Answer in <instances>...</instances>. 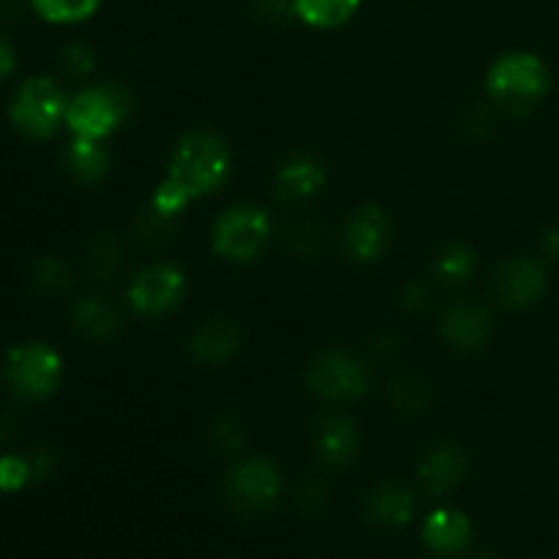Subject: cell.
I'll return each mask as SVG.
<instances>
[{"instance_id": "21", "label": "cell", "mask_w": 559, "mask_h": 559, "mask_svg": "<svg viewBox=\"0 0 559 559\" xmlns=\"http://www.w3.org/2000/svg\"><path fill=\"white\" fill-rule=\"evenodd\" d=\"M71 320H74L76 331L85 338H93V342H104V338L115 336V331H118V314L102 298H82L74 306Z\"/></svg>"}, {"instance_id": "4", "label": "cell", "mask_w": 559, "mask_h": 559, "mask_svg": "<svg viewBox=\"0 0 559 559\" xmlns=\"http://www.w3.org/2000/svg\"><path fill=\"white\" fill-rule=\"evenodd\" d=\"M131 112V98L118 85H93L69 98L66 126L80 140L104 142L126 123Z\"/></svg>"}, {"instance_id": "24", "label": "cell", "mask_w": 559, "mask_h": 559, "mask_svg": "<svg viewBox=\"0 0 559 559\" xmlns=\"http://www.w3.org/2000/svg\"><path fill=\"white\" fill-rule=\"evenodd\" d=\"M33 284H36L41 293L58 295L71 287V273L58 257H41V260H36V265H33Z\"/></svg>"}, {"instance_id": "28", "label": "cell", "mask_w": 559, "mask_h": 559, "mask_svg": "<svg viewBox=\"0 0 559 559\" xmlns=\"http://www.w3.org/2000/svg\"><path fill=\"white\" fill-rule=\"evenodd\" d=\"M63 66L71 76H85L91 74L93 66H96V55H93V49L87 47V44H69L63 52Z\"/></svg>"}, {"instance_id": "5", "label": "cell", "mask_w": 559, "mask_h": 559, "mask_svg": "<svg viewBox=\"0 0 559 559\" xmlns=\"http://www.w3.org/2000/svg\"><path fill=\"white\" fill-rule=\"evenodd\" d=\"M3 377L20 399L41 402L60 388L63 358L44 342H22L5 353Z\"/></svg>"}, {"instance_id": "18", "label": "cell", "mask_w": 559, "mask_h": 559, "mask_svg": "<svg viewBox=\"0 0 559 559\" xmlns=\"http://www.w3.org/2000/svg\"><path fill=\"white\" fill-rule=\"evenodd\" d=\"M415 513V500L407 489L399 484H380L371 489L369 500H366V516L385 530H399L409 524Z\"/></svg>"}, {"instance_id": "29", "label": "cell", "mask_w": 559, "mask_h": 559, "mask_svg": "<svg viewBox=\"0 0 559 559\" xmlns=\"http://www.w3.org/2000/svg\"><path fill=\"white\" fill-rule=\"evenodd\" d=\"M213 437H216V445H222L224 451H238L243 445V431H240V426L233 418L218 420Z\"/></svg>"}, {"instance_id": "16", "label": "cell", "mask_w": 559, "mask_h": 559, "mask_svg": "<svg viewBox=\"0 0 559 559\" xmlns=\"http://www.w3.org/2000/svg\"><path fill=\"white\" fill-rule=\"evenodd\" d=\"M473 540V522L456 508H440L424 524V544L437 555H459Z\"/></svg>"}, {"instance_id": "9", "label": "cell", "mask_w": 559, "mask_h": 559, "mask_svg": "<svg viewBox=\"0 0 559 559\" xmlns=\"http://www.w3.org/2000/svg\"><path fill=\"white\" fill-rule=\"evenodd\" d=\"M282 495V475L267 459L251 456L235 464L227 475V500L238 513H262Z\"/></svg>"}, {"instance_id": "14", "label": "cell", "mask_w": 559, "mask_h": 559, "mask_svg": "<svg viewBox=\"0 0 559 559\" xmlns=\"http://www.w3.org/2000/svg\"><path fill=\"white\" fill-rule=\"evenodd\" d=\"M325 180H328L325 164H322L320 158L309 156V153H298V156L287 158V162L278 167L276 189H278V197H284V200L304 202L320 194Z\"/></svg>"}, {"instance_id": "12", "label": "cell", "mask_w": 559, "mask_h": 559, "mask_svg": "<svg viewBox=\"0 0 559 559\" xmlns=\"http://www.w3.org/2000/svg\"><path fill=\"white\" fill-rule=\"evenodd\" d=\"M440 331L451 347L469 353V349L484 347L489 338L491 314L478 304H456L442 314Z\"/></svg>"}, {"instance_id": "10", "label": "cell", "mask_w": 559, "mask_h": 559, "mask_svg": "<svg viewBox=\"0 0 559 559\" xmlns=\"http://www.w3.org/2000/svg\"><path fill=\"white\" fill-rule=\"evenodd\" d=\"M344 246L355 262H377L391 246V218L382 207L364 205L344 227Z\"/></svg>"}, {"instance_id": "3", "label": "cell", "mask_w": 559, "mask_h": 559, "mask_svg": "<svg viewBox=\"0 0 559 559\" xmlns=\"http://www.w3.org/2000/svg\"><path fill=\"white\" fill-rule=\"evenodd\" d=\"M69 96L52 76H27L9 104L11 126L27 140H49L66 123Z\"/></svg>"}, {"instance_id": "19", "label": "cell", "mask_w": 559, "mask_h": 559, "mask_svg": "<svg viewBox=\"0 0 559 559\" xmlns=\"http://www.w3.org/2000/svg\"><path fill=\"white\" fill-rule=\"evenodd\" d=\"M293 14L314 31H336L358 14L364 0H289Z\"/></svg>"}, {"instance_id": "20", "label": "cell", "mask_w": 559, "mask_h": 559, "mask_svg": "<svg viewBox=\"0 0 559 559\" xmlns=\"http://www.w3.org/2000/svg\"><path fill=\"white\" fill-rule=\"evenodd\" d=\"M66 169L80 183H96V180H102L109 169V153L104 147V142L74 136L71 145L66 147Z\"/></svg>"}, {"instance_id": "2", "label": "cell", "mask_w": 559, "mask_h": 559, "mask_svg": "<svg viewBox=\"0 0 559 559\" xmlns=\"http://www.w3.org/2000/svg\"><path fill=\"white\" fill-rule=\"evenodd\" d=\"M549 85L551 76L544 60L524 49L497 58L486 76V91H489L491 102L513 115L538 107L549 93Z\"/></svg>"}, {"instance_id": "17", "label": "cell", "mask_w": 559, "mask_h": 559, "mask_svg": "<svg viewBox=\"0 0 559 559\" xmlns=\"http://www.w3.org/2000/svg\"><path fill=\"white\" fill-rule=\"evenodd\" d=\"M240 349V328L233 320H207L191 338V355L200 364L222 366Z\"/></svg>"}, {"instance_id": "25", "label": "cell", "mask_w": 559, "mask_h": 559, "mask_svg": "<svg viewBox=\"0 0 559 559\" xmlns=\"http://www.w3.org/2000/svg\"><path fill=\"white\" fill-rule=\"evenodd\" d=\"M33 480L31 456H0V491H20Z\"/></svg>"}, {"instance_id": "7", "label": "cell", "mask_w": 559, "mask_h": 559, "mask_svg": "<svg viewBox=\"0 0 559 559\" xmlns=\"http://www.w3.org/2000/svg\"><path fill=\"white\" fill-rule=\"evenodd\" d=\"M309 388L320 399L333 404L358 402L369 391V371L364 360L344 349H325L309 369Z\"/></svg>"}, {"instance_id": "33", "label": "cell", "mask_w": 559, "mask_h": 559, "mask_svg": "<svg viewBox=\"0 0 559 559\" xmlns=\"http://www.w3.org/2000/svg\"><path fill=\"white\" fill-rule=\"evenodd\" d=\"M9 435H11V418L9 415H0V440H5Z\"/></svg>"}, {"instance_id": "22", "label": "cell", "mask_w": 559, "mask_h": 559, "mask_svg": "<svg viewBox=\"0 0 559 559\" xmlns=\"http://www.w3.org/2000/svg\"><path fill=\"white\" fill-rule=\"evenodd\" d=\"M27 3L49 25H80L102 9V0H27Z\"/></svg>"}, {"instance_id": "6", "label": "cell", "mask_w": 559, "mask_h": 559, "mask_svg": "<svg viewBox=\"0 0 559 559\" xmlns=\"http://www.w3.org/2000/svg\"><path fill=\"white\" fill-rule=\"evenodd\" d=\"M273 224L257 205H235L213 224V251L229 262H251L271 240Z\"/></svg>"}, {"instance_id": "15", "label": "cell", "mask_w": 559, "mask_h": 559, "mask_svg": "<svg viewBox=\"0 0 559 559\" xmlns=\"http://www.w3.org/2000/svg\"><path fill=\"white\" fill-rule=\"evenodd\" d=\"M360 448L358 429L344 415H331L317 426L314 435V453L325 467H344L355 459Z\"/></svg>"}, {"instance_id": "34", "label": "cell", "mask_w": 559, "mask_h": 559, "mask_svg": "<svg viewBox=\"0 0 559 559\" xmlns=\"http://www.w3.org/2000/svg\"><path fill=\"white\" fill-rule=\"evenodd\" d=\"M475 559H497V557L495 555H478Z\"/></svg>"}, {"instance_id": "23", "label": "cell", "mask_w": 559, "mask_h": 559, "mask_svg": "<svg viewBox=\"0 0 559 559\" xmlns=\"http://www.w3.org/2000/svg\"><path fill=\"white\" fill-rule=\"evenodd\" d=\"M475 265H478V262H475V251L464 243H453V246H448L440 257H437L435 271L442 282L462 284V282H469V278H473Z\"/></svg>"}, {"instance_id": "8", "label": "cell", "mask_w": 559, "mask_h": 559, "mask_svg": "<svg viewBox=\"0 0 559 559\" xmlns=\"http://www.w3.org/2000/svg\"><path fill=\"white\" fill-rule=\"evenodd\" d=\"M186 273L173 262H153L134 273L129 284V304L142 317H162L178 309L186 298Z\"/></svg>"}, {"instance_id": "13", "label": "cell", "mask_w": 559, "mask_h": 559, "mask_svg": "<svg viewBox=\"0 0 559 559\" xmlns=\"http://www.w3.org/2000/svg\"><path fill=\"white\" fill-rule=\"evenodd\" d=\"M464 475H467V456L451 442L431 448L418 462V480L431 495H448L462 484Z\"/></svg>"}, {"instance_id": "30", "label": "cell", "mask_w": 559, "mask_h": 559, "mask_svg": "<svg viewBox=\"0 0 559 559\" xmlns=\"http://www.w3.org/2000/svg\"><path fill=\"white\" fill-rule=\"evenodd\" d=\"M298 502L304 508H322L328 502V489H322L320 484H314V480H311V484L300 486Z\"/></svg>"}, {"instance_id": "26", "label": "cell", "mask_w": 559, "mask_h": 559, "mask_svg": "<svg viewBox=\"0 0 559 559\" xmlns=\"http://www.w3.org/2000/svg\"><path fill=\"white\" fill-rule=\"evenodd\" d=\"M91 262H93V271H96V276H102V278L112 276L115 267H118V262H120V249H118V243H115L112 235H102V238L93 243Z\"/></svg>"}, {"instance_id": "32", "label": "cell", "mask_w": 559, "mask_h": 559, "mask_svg": "<svg viewBox=\"0 0 559 559\" xmlns=\"http://www.w3.org/2000/svg\"><path fill=\"white\" fill-rule=\"evenodd\" d=\"M544 251L551 260H559V227H551L549 233L544 235Z\"/></svg>"}, {"instance_id": "1", "label": "cell", "mask_w": 559, "mask_h": 559, "mask_svg": "<svg viewBox=\"0 0 559 559\" xmlns=\"http://www.w3.org/2000/svg\"><path fill=\"white\" fill-rule=\"evenodd\" d=\"M233 169L227 142L213 131H189L175 145L164 180L153 194V211L175 218L194 200L222 189Z\"/></svg>"}, {"instance_id": "11", "label": "cell", "mask_w": 559, "mask_h": 559, "mask_svg": "<svg viewBox=\"0 0 559 559\" xmlns=\"http://www.w3.org/2000/svg\"><path fill=\"white\" fill-rule=\"evenodd\" d=\"M495 289L506 306H511V309H527V306L538 304L544 298L546 271L540 267V262L530 260V257H516V260H508L497 271Z\"/></svg>"}, {"instance_id": "27", "label": "cell", "mask_w": 559, "mask_h": 559, "mask_svg": "<svg viewBox=\"0 0 559 559\" xmlns=\"http://www.w3.org/2000/svg\"><path fill=\"white\" fill-rule=\"evenodd\" d=\"M393 396V404H396L399 409H420L426 402H429V391H426V385H420L418 380H399L396 385H393L391 391Z\"/></svg>"}, {"instance_id": "31", "label": "cell", "mask_w": 559, "mask_h": 559, "mask_svg": "<svg viewBox=\"0 0 559 559\" xmlns=\"http://www.w3.org/2000/svg\"><path fill=\"white\" fill-rule=\"evenodd\" d=\"M16 66V52H14V44L9 41V38L0 33V82L5 80V76H11V71H14Z\"/></svg>"}]
</instances>
